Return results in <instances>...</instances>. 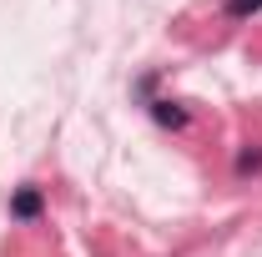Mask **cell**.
I'll use <instances>...</instances> for the list:
<instances>
[{
	"instance_id": "cell-2",
	"label": "cell",
	"mask_w": 262,
	"mask_h": 257,
	"mask_svg": "<svg viewBox=\"0 0 262 257\" xmlns=\"http://www.w3.org/2000/svg\"><path fill=\"white\" fill-rule=\"evenodd\" d=\"M151 116H157L162 126H187V111L171 106V101H151Z\"/></svg>"
},
{
	"instance_id": "cell-3",
	"label": "cell",
	"mask_w": 262,
	"mask_h": 257,
	"mask_svg": "<svg viewBox=\"0 0 262 257\" xmlns=\"http://www.w3.org/2000/svg\"><path fill=\"white\" fill-rule=\"evenodd\" d=\"M257 10H262V0H227L232 20H247V15H257Z\"/></svg>"
},
{
	"instance_id": "cell-4",
	"label": "cell",
	"mask_w": 262,
	"mask_h": 257,
	"mask_svg": "<svg viewBox=\"0 0 262 257\" xmlns=\"http://www.w3.org/2000/svg\"><path fill=\"white\" fill-rule=\"evenodd\" d=\"M257 161H262L257 152H242V157H237V172H257Z\"/></svg>"
},
{
	"instance_id": "cell-1",
	"label": "cell",
	"mask_w": 262,
	"mask_h": 257,
	"mask_svg": "<svg viewBox=\"0 0 262 257\" xmlns=\"http://www.w3.org/2000/svg\"><path fill=\"white\" fill-rule=\"evenodd\" d=\"M10 212H15L20 222H35V217H40V192H35V187H20V192L10 197Z\"/></svg>"
}]
</instances>
